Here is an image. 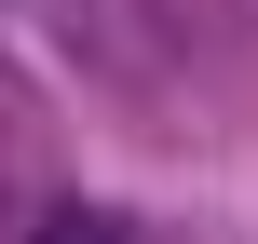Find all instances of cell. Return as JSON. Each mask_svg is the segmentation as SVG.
<instances>
[{"label":"cell","mask_w":258,"mask_h":244,"mask_svg":"<svg viewBox=\"0 0 258 244\" xmlns=\"http://www.w3.org/2000/svg\"><path fill=\"white\" fill-rule=\"evenodd\" d=\"M14 14H41V41L82 82H122V95L163 82V0H14Z\"/></svg>","instance_id":"1"},{"label":"cell","mask_w":258,"mask_h":244,"mask_svg":"<svg viewBox=\"0 0 258 244\" xmlns=\"http://www.w3.org/2000/svg\"><path fill=\"white\" fill-rule=\"evenodd\" d=\"M0 163H14V95H0Z\"/></svg>","instance_id":"3"},{"label":"cell","mask_w":258,"mask_h":244,"mask_svg":"<svg viewBox=\"0 0 258 244\" xmlns=\"http://www.w3.org/2000/svg\"><path fill=\"white\" fill-rule=\"evenodd\" d=\"M27 244H136V231H122L109 204H54V217H41V231H27Z\"/></svg>","instance_id":"2"}]
</instances>
